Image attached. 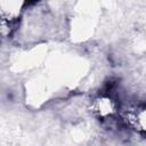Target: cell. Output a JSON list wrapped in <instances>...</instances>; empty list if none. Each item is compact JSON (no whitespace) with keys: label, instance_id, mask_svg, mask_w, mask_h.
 <instances>
[{"label":"cell","instance_id":"cell-1","mask_svg":"<svg viewBox=\"0 0 146 146\" xmlns=\"http://www.w3.org/2000/svg\"><path fill=\"white\" fill-rule=\"evenodd\" d=\"M117 100L108 94H100L96 96L90 104V112L92 116L100 121H110L119 115Z\"/></svg>","mask_w":146,"mask_h":146},{"label":"cell","instance_id":"cell-2","mask_svg":"<svg viewBox=\"0 0 146 146\" xmlns=\"http://www.w3.org/2000/svg\"><path fill=\"white\" fill-rule=\"evenodd\" d=\"M22 3L2 2L0 9L1 16V33L3 36H10L15 31L18 21L22 16Z\"/></svg>","mask_w":146,"mask_h":146},{"label":"cell","instance_id":"cell-3","mask_svg":"<svg viewBox=\"0 0 146 146\" xmlns=\"http://www.w3.org/2000/svg\"><path fill=\"white\" fill-rule=\"evenodd\" d=\"M123 120L130 129L146 137V103L128 108L124 112Z\"/></svg>","mask_w":146,"mask_h":146}]
</instances>
